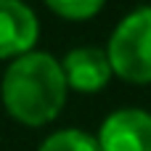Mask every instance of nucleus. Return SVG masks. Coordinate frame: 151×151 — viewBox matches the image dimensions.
I'll return each instance as SVG.
<instances>
[{
	"mask_svg": "<svg viewBox=\"0 0 151 151\" xmlns=\"http://www.w3.org/2000/svg\"><path fill=\"white\" fill-rule=\"evenodd\" d=\"M5 109L24 125L50 122L66 101V80L61 64L50 53L19 56L3 77Z\"/></svg>",
	"mask_w": 151,
	"mask_h": 151,
	"instance_id": "nucleus-1",
	"label": "nucleus"
},
{
	"mask_svg": "<svg viewBox=\"0 0 151 151\" xmlns=\"http://www.w3.org/2000/svg\"><path fill=\"white\" fill-rule=\"evenodd\" d=\"M111 72L127 82H151V8H138L127 13L106 48Z\"/></svg>",
	"mask_w": 151,
	"mask_h": 151,
	"instance_id": "nucleus-2",
	"label": "nucleus"
},
{
	"mask_svg": "<svg viewBox=\"0 0 151 151\" xmlns=\"http://www.w3.org/2000/svg\"><path fill=\"white\" fill-rule=\"evenodd\" d=\"M101 151H151V114L143 109H119L109 114L98 133Z\"/></svg>",
	"mask_w": 151,
	"mask_h": 151,
	"instance_id": "nucleus-3",
	"label": "nucleus"
},
{
	"mask_svg": "<svg viewBox=\"0 0 151 151\" xmlns=\"http://www.w3.org/2000/svg\"><path fill=\"white\" fill-rule=\"evenodd\" d=\"M37 19L19 0H0V58L24 56L37 40Z\"/></svg>",
	"mask_w": 151,
	"mask_h": 151,
	"instance_id": "nucleus-4",
	"label": "nucleus"
},
{
	"mask_svg": "<svg viewBox=\"0 0 151 151\" xmlns=\"http://www.w3.org/2000/svg\"><path fill=\"white\" fill-rule=\"evenodd\" d=\"M66 88L82 90V93H96L101 90L109 77H111V64L109 56L101 48H74L66 53L64 64H61Z\"/></svg>",
	"mask_w": 151,
	"mask_h": 151,
	"instance_id": "nucleus-5",
	"label": "nucleus"
},
{
	"mask_svg": "<svg viewBox=\"0 0 151 151\" xmlns=\"http://www.w3.org/2000/svg\"><path fill=\"white\" fill-rule=\"evenodd\" d=\"M40 151H101V146L96 138H90L82 130H61L45 138Z\"/></svg>",
	"mask_w": 151,
	"mask_h": 151,
	"instance_id": "nucleus-6",
	"label": "nucleus"
},
{
	"mask_svg": "<svg viewBox=\"0 0 151 151\" xmlns=\"http://www.w3.org/2000/svg\"><path fill=\"white\" fill-rule=\"evenodd\" d=\"M48 8L61 13L64 19H88V16L98 13L104 8V3L101 0H50Z\"/></svg>",
	"mask_w": 151,
	"mask_h": 151,
	"instance_id": "nucleus-7",
	"label": "nucleus"
}]
</instances>
